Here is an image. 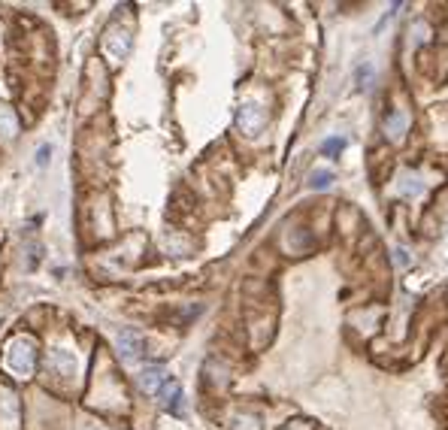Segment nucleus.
<instances>
[{
    "mask_svg": "<svg viewBox=\"0 0 448 430\" xmlns=\"http://www.w3.org/2000/svg\"><path fill=\"white\" fill-rule=\"evenodd\" d=\"M36 367V345L27 336H15L13 343L6 345V370L15 373L18 379H27Z\"/></svg>",
    "mask_w": 448,
    "mask_h": 430,
    "instance_id": "1",
    "label": "nucleus"
},
{
    "mask_svg": "<svg viewBox=\"0 0 448 430\" xmlns=\"http://www.w3.org/2000/svg\"><path fill=\"white\" fill-rule=\"evenodd\" d=\"M115 343H118V352H122L124 361H136L145 352V340L136 331H122Z\"/></svg>",
    "mask_w": 448,
    "mask_h": 430,
    "instance_id": "2",
    "label": "nucleus"
},
{
    "mask_svg": "<svg viewBox=\"0 0 448 430\" xmlns=\"http://www.w3.org/2000/svg\"><path fill=\"white\" fill-rule=\"evenodd\" d=\"M18 400L13 391H3L0 397V430H18Z\"/></svg>",
    "mask_w": 448,
    "mask_h": 430,
    "instance_id": "3",
    "label": "nucleus"
},
{
    "mask_svg": "<svg viewBox=\"0 0 448 430\" xmlns=\"http://www.w3.org/2000/svg\"><path fill=\"white\" fill-rule=\"evenodd\" d=\"M73 370H76V361H73V354L61 352V349L45 354V373H52V376H73Z\"/></svg>",
    "mask_w": 448,
    "mask_h": 430,
    "instance_id": "4",
    "label": "nucleus"
},
{
    "mask_svg": "<svg viewBox=\"0 0 448 430\" xmlns=\"http://www.w3.org/2000/svg\"><path fill=\"white\" fill-rule=\"evenodd\" d=\"M263 122H267V115L261 113V106H243L240 109V115H236V124L243 127L245 134H258L261 127H263Z\"/></svg>",
    "mask_w": 448,
    "mask_h": 430,
    "instance_id": "5",
    "label": "nucleus"
},
{
    "mask_svg": "<svg viewBox=\"0 0 448 430\" xmlns=\"http://www.w3.org/2000/svg\"><path fill=\"white\" fill-rule=\"evenodd\" d=\"M170 382L167 376V370L164 367H149V370H143V376H140V388L145 391V394H161V388Z\"/></svg>",
    "mask_w": 448,
    "mask_h": 430,
    "instance_id": "6",
    "label": "nucleus"
},
{
    "mask_svg": "<svg viewBox=\"0 0 448 430\" xmlns=\"http://www.w3.org/2000/svg\"><path fill=\"white\" fill-rule=\"evenodd\" d=\"M161 403H164V409H170V413L173 415H182V413H185V403H182V388L176 385V382H167V385H164L161 388Z\"/></svg>",
    "mask_w": 448,
    "mask_h": 430,
    "instance_id": "7",
    "label": "nucleus"
},
{
    "mask_svg": "<svg viewBox=\"0 0 448 430\" xmlns=\"http://www.w3.org/2000/svg\"><path fill=\"white\" fill-rule=\"evenodd\" d=\"M0 136H3L6 143H13L18 136V118L6 103H0Z\"/></svg>",
    "mask_w": 448,
    "mask_h": 430,
    "instance_id": "8",
    "label": "nucleus"
},
{
    "mask_svg": "<svg viewBox=\"0 0 448 430\" xmlns=\"http://www.w3.org/2000/svg\"><path fill=\"white\" fill-rule=\"evenodd\" d=\"M342 149H345V140H342V136H331V140L321 145V152L327 155V158H336V155H340Z\"/></svg>",
    "mask_w": 448,
    "mask_h": 430,
    "instance_id": "9",
    "label": "nucleus"
},
{
    "mask_svg": "<svg viewBox=\"0 0 448 430\" xmlns=\"http://www.w3.org/2000/svg\"><path fill=\"white\" fill-rule=\"evenodd\" d=\"M331 182H333V173H324V170L312 173V188H327Z\"/></svg>",
    "mask_w": 448,
    "mask_h": 430,
    "instance_id": "10",
    "label": "nucleus"
},
{
    "mask_svg": "<svg viewBox=\"0 0 448 430\" xmlns=\"http://www.w3.org/2000/svg\"><path fill=\"white\" fill-rule=\"evenodd\" d=\"M49 155H52V145H43L40 155H36V164H40V167H45V164H49Z\"/></svg>",
    "mask_w": 448,
    "mask_h": 430,
    "instance_id": "11",
    "label": "nucleus"
}]
</instances>
